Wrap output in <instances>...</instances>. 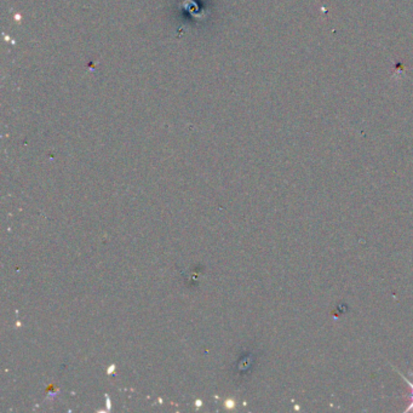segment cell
I'll return each instance as SVG.
<instances>
[{
	"label": "cell",
	"instance_id": "1",
	"mask_svg": "<svg viewBox=\"0 0 413 413\" xmlns=\"http://www.w3.org/2000/svg\"><path fill=\"white\" fill-rule=\"evenodd\" d=\"M399 375L401 376V378H404V380L406 381L407 385H409V388H410V393L407 394L406 396H405V397H407V399H410L409 407H407V409L405 410V412H411V411H413V382H412V381H410V380H407V378L405 377V376L402 375V373H400V372H399Z\"/></svg>",
	"mask_w": 413,
	"mask_h": 413
}]
</instances>
